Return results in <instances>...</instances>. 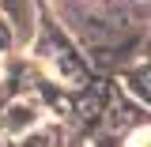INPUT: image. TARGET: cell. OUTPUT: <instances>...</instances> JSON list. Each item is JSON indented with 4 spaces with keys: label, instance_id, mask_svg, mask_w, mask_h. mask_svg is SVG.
<instances>
[{
    "label": "cell",
    "instance_id": "6da1fadb",
    "mask_svg": "<svg viewBox=\"0 0 151 147\" xmlns=\"http://www.w3.org/2000/svg\"><path fill=\"white\" fill-rule=\"evenodd\" d=\"M129 140H132V143H147V140H151V132H136V136H129Z\"/></svg>",
    "mask_w": 151,
    "mask_h": 147
}]
</instances>
